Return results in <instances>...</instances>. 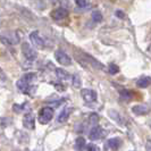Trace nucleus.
<instances>
[{"label": "nucleus", "instance_id": "5701e85b", "mask_svg": "<svg viewBox=\"0 0 151 151\" xmlns=\"http://www.w3.org/2000/svg\"><path fill=\"white\" fill-rule=\"evenodd\" d=\"M25 106H26V105H22V106H19V105H14V106H13V109L15 110L16 113H22L23 109H25Z\"/></svg>", "mask_w": 151, "mask_h": 151}, {"label": "nucleus", "instance_id": "bb28decb", "mask_svg": "<svg viewBox=\"0 0 151 151\" xmlns=\"http://www.w3.org/2000/svg\"><path fill=\"white\" fill-rule=\"evenodd\" d=\"M61 84L60 83H55V86H56V89L59 91H64L65 90V86H60Z\"/></svg>", "mask_w": 151, "mask_h": 151}, {"label": "nucleus", "instance_id": "6e6552de", "mask_svg": "<svg viewBox=\"0 0 151 151\" xmlns=\"http://www.w3.org/2000/svg\"><path fill=\"white\" fill-rule=\"evenodd\" d=\"M50 16H51V18H53L55 21H61V19H64V18H66L68 16V12L67 9H65V8H56V9H53L52 12L50 13Z\"/></svg>", "mask_w": 151, "mask_h": 151}, {"label": "nucleus", "instance_id": "39448f33", "mask_svg": "<svg viewBox=\"0 0 151 151\" xmlns=\"http://www.w3.org/2000/svg\"><path fill=\"white\" fill-rule=\"evenodd\" d=\"M30 40L32 42V45H34V48H37V49H43L45 48V40L42 39V37L40 35V33L38 31L31 32Z\"/></svg>", "mask_w": 151, "mask_h": 151}, {"label": "nucleus", "instance_id": "b1692460", "mask_svg": "<svg viewBox=\"0 0 151 151\" xmlns=\"http://www.w3.org/2000/svg\"><path fill=\"white\" fill-rule=\"evenodd\" d=\"M0 41L6 45H13V43H12V42H10L6 37H4V35H0Z\"/></svg>", "mask_w": 151, "mask_h": 151}, {"label": "nucleus", "instance_id": "9b49d317", "mask_svg": "<svg viewBox=\"0 0 151 151\" xmlns=\"http://www.w3.org/2000/svg\"><path fill=\"white\" fill-rule=\"evenodd\" d=\"M132 111L137 116H143V115L149 114V107L147 105H136L132 107Z\"/></svg>", "mask_w": 151, "mask_h": 151}, {"label": "nucleus", "instance_id": "1a4fd4ad", "mask_svg": "<svg viewBox=\"0 0 151 151\" xmlns=\"http://www.w3.org/2000/svg\"><path fill=\"white\" fill-rule=\"evenodd\" d=\"M23 126L27 129H35V118L31 113H27L23 117Z\"/></svg>", "mask_w": 151, "mask_h": 151}, {"label": "nucleus", "instance_id": "0eeeda50", "mask_svg": "<svg viewBox=\"0 0 151 151\" xmlns=\"http://www.w3.org/2000/svg\"><path fill=\"white\" fill-rule=\"evenodd\" d=\"M102 136H104V129L101 126H99V125H94L89 132V139L92 140V141L100 140Z\"/></svg>", "mask_w": 151, "mask_h": 151}, {"label": "nucleus", "instance_id": "ddd939ff", "mask_svg": "<svg viewBox=\"0 0 151 151\" xmlns=\"http://www.w3.org/2000/svg\"><path fill=\"white\" fill-rule=\"evenodd\" d=\"M70 113H72V109L70 108H64L63 110H61V113L58 115V117H57V122L58 123H65V122H67L68 117L70 116Z\"/></svg>", "mask_w": 151, "mask_h": 151}, {"label": "nucleus", "instance_id": "9d476101", "mask_svg": "<svg viewBox=\"0 0 151 151\" xmlns=\"http://www.w3.org/2000/svg\"><path fill=\"white\" fill-rule=\"evenodd\" d=\"M108 115H109V117H110L111 119H114L116 123H118L119 125H125V121H124L123 116H122L121 114L118 113L117 110L109 109V110H108Z\"/></svg>", "mask_w": 151, "mask_h": 151}, {"label": "nucleus", "instance_id": "393cba45", "mask_svg": "<svg viewBox=\"0 0 151 151\" xmlns=\"http://www.w3.org/2000/svg\"><path fill=\"white\" fill-rule=\"evenodd\" d=\"M99 119V116L97 114H92L90 116V123L91 124H94V123H97Z\"/></svg>", "mask_w": 151, "mask_h": 151}, {"label": "nucleus", "instance_id": "4468645a", "mask_svg": "<svg viewBox=\"0 0 151 151\" xmlns=\"http://www.w3.org/2000/svg\"><path fill=\"white\" fill-rule=\"evenodd\" d=\"M136 85L139 88H148L150 85V77L149 76H142L136 81Z\"/></svg>", "mask_w": 151, "mask_h": 151}, {"label": "nucleus", "instance_id": "f3484780", "mask_svg": "<svg viewBox=\"0 0 151 151\" xmlns=\"http://www.w3.org/2000/svg\"><path fill=\"white\" fill-rule=\"evenodd\" d=\"M119 94H121L122 98L125 99V100H131V99L134 97V92L131 90H122L119 92Z\"/></svg>", "mask_w": 151, "mask_h": 151}, {"label": "nucleus", "instance_id": "f03ea898", "mask_svg": "<svg viewBox=\"0 0 151 151\" xmlns=\"http://www.w3.org/2000/svg\"><path fill=\"white\" fill-rule=\"evenodd\" d=\"M22 52H23V55H24V57L30 61L35 60V59L38 58V52H37V50L34 49V47H32V45H31L30 43H27V42L22 43Z\"/></svg>", "mask_w": 151, "mask_h": 151}, {"label": "nucleus", "instance_id": "a211bd4d", "mask_svg": "<svg viewBox=\"0 0 151 151\" xmlns=\"http://www.w3.org/2000/svg\"><path fill=\"white\" fill-rule=\"evenodd\" d=\"M72 83L75 88H80L81 84H82V81H81V77L77 75V74H74L72 76Z\"/></svg>", "mask_w": 151, "mask_h": 151}, {"label": "nucleus", "instance_id": "20e7f679", "mask_svg": "<svg viewBox=\"0 0 151 151\" xmlns=\"http://www.w3.org/2000/svg\"><path fill=\"white\" fill-rule=\"evenodd\" d=\"M55 58L61 66H69L72 64V58L64 50H60V49L55 52Z\"/></svg>", "mask_w": 151, "mask_h": 151}, {"label": "nucleus", "instance_id": "a878e982", "mask_svg": "<svg viewBox=\"0 0 151 151\" xmlns=\"http://www.w3.org/2000/svg\"><path fill=\"white\" fill-rule=\"evenodd\" d=\"M0 80L2 81V82H5V81H7V76L5 74V72L2 70V68L0 67Z\"/></svg>", "mask_w": 151, "mask_h": 151}, {"label": "nucleus", "instance_id": "423d86ee", "mask_svg": "<svg viewBox=\"0 0 151 151\" xmlns=\"http://www.w3.org/2000/svg\"><path fill=\"white\" fill-rule=\"evenodd\" d=\"M81 94H82V98L84 99V101L88 104H96L98 100L97 92L94 90H91V89H83L81 91Z\"/></svg>", "mask_w": 151, "mask_h": 151}, {"label": "nucleus", "instance_id": "4be33fe9", "mask_svg": "<svg viewBox=\"0 0 151 151\" xmlns=\"http://www.w3.org/2000/svg\"><path fill=\"white\" fill-rule=\"evenodd\" d=\"M75 2H76V5L81 8L86 7V6H88V4H89V2H88V0H75Z\"/></svg>", "mask_w": 151, "mask_h": 151}, {"label": "nucleus", "instance_id": "cd10ccee", "mask_svg": "<svg viewBox=\"0 0 151 151\" xmlns=\"http://www.w3.org/2000/svg\"><path fill=\"white\" fill-rule=\"evenodd\" d=\"M116 16H118L119 18H122V19H123V18L125 17V14H123L121 10H117V12H116Z\"/></svg>", "mask_w": 151, "mask_h": 151}, {"label": "nucleus", "instance_id": "f257e3e1", "mask_svg": "<svg viewBox=\"0 0 151 151\" xmlns=\"http://www.w3.org/2000/svg\"><path fill=\"white\" fill-rule=\"evenodd\" d=\"M16 86L18 88V90L22 91L23 93L30 94V96H33V94L35 93V90H37V88H34V86L32 85V82H29V81L25 80L24 77L19 78V80L17 81Z\"/></svg>", "mask_w": 151, "mask_h": 151}, {"label": "nucleus", "instance_id": "f8f14e48", "mask_svg": "<svg viewBox=\"0 0 151 151\" xmlns=\"http://www.w3.org/2000/svg\"><path fill=\"white\" fill-rule=\"evenodd\" d=\"M121 145H122V140L119 137H111V139H109L107 141L106 143V147L113 149V150H118L121 148Z\"/></svg>", "mask_w": 151, "mask_h": 151}, {"label": "nucleus", "instance_id": "7ed1b4c3", "mask_svg": "<svg viewBox=\"0 0 151 151\" xmlns=\"http://www.w3.org/2000/svg\"><path fill=\"white\" fill-rule=\"evenodd\" d=\"M53 117V108L51 107H43L39 111V122L41 124H48Z\"/></svg>", "mask_w": 151, "mask_h": 151}, {"label": "nucleus", "instance_id": "dca6fc26", "mask_svg": "<svg viewBox=\"0 0 151 151\" xmlns=\"http://www.w3.org/2000/svg\"><path fill=\"white\" fill-rule=\"evenodd\" d=\"M85 145H86V142H85V140L83 137H77L75 140V145L74 147H75V149L77 151H83Z\"/></svg>", "mask_w": 151, "mask_h": 151}, {"label": "nucleus", "instance_id": "6ab92c4d", "mask_svg": "<svg viewBox=\"0 0 151 151\" xmlns=\"http://www.w3.org/2000/svg\"><path fill=\"white\" fill-rule=\"evenodd\" d=\"M108 72H109L111 75H115V74H117V73L119 72V68H118V66H117L116 64H110V65L108 66Z\"/></svg>", "mask_w": 151, "mask_h": 151}, {"label": "nucleus", "instance_id": "2eb2a0df", "mask_svg": "<svg viewBox=\"0 0 151 151\" xmlns=\"http://www.w3.org/2000/svg\"><path fill=\"white\" fill-rule=\"evenodd\" d=\"M56 75H57V77H58L59 80H63V81L68 80V78L70 77V75L68 74L65 69H63V68H57V69H56Z\"/></svg>", "mask_w": 151, "mask_h": 151}, {"label": "nucleus", "instance_id": "412c9836", "mask_svg": "<svg viewBox=\"0 0 151 151\" xmlns=\"http://www.w3.org/2000/svg\"><path fill=\"white\" fill-rule=\"evenodd\" d=\"M86 147V150L88 151H100V148H99L98 145H96V144L91 143V144H88V145H85Z\"/></svg>", "mask_w": 151, "mask_h": 151}, {"label": "nucleus", "instance_id": "aec40b11", "mask_svg": "<svg viewBox=\"0 0 151 151\" xmlns=\"http://www.w3.org/2000/svg\"><path fill=\"white\" fill-rule=\"evenodd\" d=\"M92 19L96 23H100L102 21V15H101V13L100 12H93L92 13Z\"/></svg>", "mask_w": 151, "mask_h": 151}]
</instances>
